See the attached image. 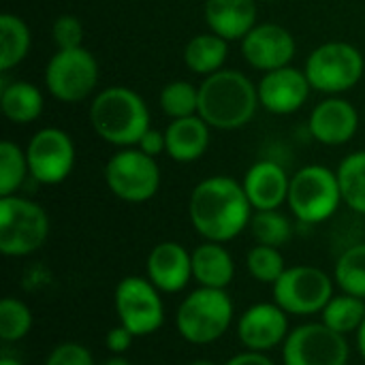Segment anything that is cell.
<instances>
[{
	"mask_svg": "<svg viewBox=\"0 0 365 365\" xmlns=\"http://www.w3.org/2000/svg\"><path fill=\"white\" fill-rule=\"evenodd\" d=\"M255 207L244 184L229 175L201 180L188 199V218L205 242L227 244L250 227Z\"/></svg>",
	"mask_w": 365,
	"mask_h": 365,
	"instance_id": "obj_1",
	"label": "cell"
},
{
	"mask_svg": "<svg viewBox=\"0 0 365 365\" xmlns=\"http://www.w3.org/2000/svg\"><path fill=\"white\" fill-rule=\"evenodd\" d=\"M259 90L248 75L222 68L199 86V115L216 130H237L257 115Z\"/></svg>",
	"mask_w": 365,
	"mask_h": 365,
	"instance_id": "obj_2",
	"label": "cell"
},
{
	"mask_svg": "<svg viewBox=\"0 0 365 365\" xmlns=\"http://www.w3.org/2000/svg\"><path fill=\"white\" fill-rule=\"evenodd\" d=\"M90 124L103 141L115 148H135L145 130L152 128L150 107L133 88L109 86L94 96Z\"/></svg>",
	"mask_w": 365,
	"mask_h": 365,
	"instance_id": "obj_3",
	"label": "cell"
},
{
	"mask_svg": "<svg viewBox=\"0 0 365 365\" xmlns=\"http://www.w3.org/2000/svg\"><path fill=\"white\" fill-rule=\"evenodd\" d=\"M233 317L235 308L227 289L199 287L178 306L175 329L188 344L207 346L229 331Z\"/></svg>",
	"mask_w": 365,
	"mask_h": 365,
	"instance_id": "obj_4",
	"label": "cell"
},
{
	"mask_svg": "<svg viewBox=\"0 0 365 365\" xmlns=\"http://www.w3.org/2000/svg\"><path fill=\"white\" fill-rule=\"evenodd\" d=\"M338 173L325 165H308L293 173L287 205L304 225H321L329 220L342 205Z\"/></svg>",
	"mask_w": 365,
	"mask_h": 365,
	"instance_id": "obj_5",
	"label": "cell"
},
{
	"mask_svg": "<svg viewBox=\"0 0 365 365\" xmlns=\"http://www.w3.org/2000/svg\"><path fill=\"white\" fill-rule=\"evenodd\" d=\"M49 237V216L32 199L0 197V252L9 259L34 255Z\"/></svg>",
	"mask_w": 365,
	"mask_h": 365,
	"instance_id": "obj_6",
	"label": "cell"
},
{
	"mask_svg": "<svg viewBox=\"0 0 365 365\" xmlns=\"http://www.w3.org/2000/svg\"><path fill=\"white\" fill-rule=\"evenodd\" d=\"M304 71L312 90L338 96L353 90L361 81L365 58L353 43L327 41L310 51Z\"/></svg>",
	"mask_w": 365,
	"mask_h": 365,
	"instance_id": "obj_7",
	"label": "cell"
},
{
	"mask_svg": "<svg viewBox=\"0 0 365 365\" xmlns=\"http://www.w3.org/2000/svg\"><path fill=\"white\" fill-rule=\"evenodd\" d=\"M336 280L325 269L314 265H293L272 284L274 302L289 317L321 314L329 299L336 295Z\"/></svg>",
	"mask_w": 365,
	"mask_h": 365,
	"instance_id": "obj_8",
	"label": "cell"
},
{
	"mask_svg": "<svg viewBox=\"0 0 365 365\" xmlns=\"http://www.w3.org/2000/svg\"><path fill=\"white\" fill-rule=\"evenodd\" d=\"M98 62L86 47L58 49L45 66V88L60 103H81L98 86Z\"/></svg>",
	"mask_w": 365,
	"mask_h": 365,
	"instance_id": "obj_9",
	"label": "cell"
},
{
	"mask_svg": "<svg viewBox=\"0 0 365 365\" xmlns=\"http://www.w3.org/2000/svg\"><path fill=\"white\" fill-rule=\"evenodd\" d=\"M105 184L120 201L145 203L160 188V167L139 148H120L105 165Z\"/></svg>",
	"mask_w": 365,
	"mask_h": 365,
	"instance_id": "obj_10",
	"label": "cell"
},
{
	"mask_svg": "<svg viewBox=\"0 0 365 365\" xmlns=\"http://www.w3.org/2000/svg\"><path fill=\"white\" fill-rule=\"evenodd\" d=\"M113 308L118 323L124 325L135 338L156 334L165 323L163 293L143 276H126L113 291Z\"/></svg>",
	"mask_w": 365,
	"mask_h": 365,
	"instance_id": "obj_11",
	"label": "cell"
},
{
	"mask_svg": "<svg viewBox=\"0 0 365 365\" xmlns=\"http://www.w3.org/2000/svg\"><path fill=\"white\" fill-rule=\"evenodd\" d=\"M349 359L346 336L329 329L323 321L291 329L282 344V365H349Z\"/></svg>",
	"mask_w": 365,
	"mask_h": 365,
	"instance_id": "obj_12",
	"label": "cell"
},
{
	"mask_svg": "<svg viewBox=\"0 0 365 365\" xmlns=\"http://www.w3.org/2000/svg\"><path fill=\"white\" fill-rule=\"evenodd\" d=\"M30 178L45 186L62 184L75 167V143L62 128L47 126L34 133L26 145Z\"/></svg>",
	"mask_w": 365,
	"mask_h": 365,
	"instance_id": "obj_13",
	"label": "cell"
},
{
	"mask_svg": "<svg viewBox=\"0 0 365 365\" xmlns=\"http://www.w3.org/2000/svg\"><path fill=\"white\" fill-rule=\"evenodd\" d=\"M240 43L244 60L261 73L289 66L297 51L291 30L272 21L257 24Z\"/></svg>",
	"mask_w": 365,
	"mask_h": 365,
	"instance_id": "obj_14",
	"label": "cell"
},
{
	"mask_svg": "<svg viewBox=\"0 0 365 365\" xmlns=\"http://www.w3.org/2000/svg\"><path fill=\"white\" fill-rule=\"evenodd\" d=\"M289 334V314L276 302L255 304L237 321V338L246 351L267 353L284 344Z\"/></svg>",
	"mask_w": 365,
	"mask_h": 365,
	"instance_id": "obj_15",
	"label": "cell"
},
{
	"mask_svg": "<svg viewBox=\"0 0 365 365\" xmlns=\"http://www.w3.org/2000/svg\"><path fill=\"white\" fill-rule=\"evenodd\" d=\"M259 103L265 111L274 115H291L299 111L310 96V81L306 71L295 66H282L269 73H263L261 81L257 83Z\"/></svg>",
	"mask_w": 365,
	"mask_h": 365,
	"instance_id": "obj_16",
	"label": "cell"
},
{
	"mask_svg": "<svg viewBox=\"0 0 365 365\" xmlns=\"http://www.w3.org/2000/svg\"><path fill=\"white\" fill-rule=\"evenodd\" d=\"M308 130L323 145H344L359 130V111L351 101L329 96L312 109Z\"/></svg>",
	"mask_w": 365,
	"mask_h": 365,
	"instance_id": "obj_17",
	"label": "cell"
},
{
	"mask_svg": "<svg viewBox=\"0 0 365 365\" xmlns=\"http://www.w3.org/2000/svg\"><path fill=\"white\" fill-rule=\"evenodd\" d=\"M145 278L160 293H180L192 280V252L178 242L156 244L145 261Z\"/></svg>",
	"mask_w": 365,
	"mask_h": 365,
	"instance_id": "obj_18",
	"label": "cell"
},
{
	"mask_svg": "<svg viewBox=\"0 0 365 365\" xmlns=\"http://www.w3.org/2000/svg\"><path fill=\"white\" fill-rule=\"evenodd\" d=\"M244 190L255 212L280 210L289 199L291 178L276 160H257L244 175Z\"/></svg>",
	"mask_w": 365,
	"mask_h": 365,
	"instance_id": "obj_19",
	"label": "cell"
},
{
	"mask_svg": "<svg viewBox=\"0 0 365 365\" xmlns=\"http://www.w3.org/2000/svg\"><path fill=\"white\" fill-rule=\"evenodd\" d=\"M259 0H205L203 17L210 32L225 41H242L255 26Z\"/></svg>",
	"mask_w": 365,
	"mask_h": 365,
	"instance_id": "obj_20",
	"label": "cell"
},
{
	"mask_svg": "<svg viewBox=\"0 0 365 365\" xmlns=\"http://www.w3.org/2000/svg\"><path fill=\"white\" fill-rule=\"evenodd\" d=\"M210 124L197 113L180 120H171L165 128L167 154L175 163H195L203 158L210 148Z\"/></svg>",
	"mask_w": 365,
	"mask_h": 365,
	"instance_id": "obj_21",
	"label": "cell"
},
{
	"mask_svg": "<svg viewBox=\"0 0 365 365\" xmlns=\"http://www.w3.org/2000/svg\"><path fill=\"white\" fill-rule=\"evenodd\" d=\"M235 278V261L220 242H203L192 250V280L205 289H227Z\"/></svg>",
	"mask_w": 365,
	"mask_h": 365,
	"instance_id": "obj_22",
	"label": "cell"
},
{
	"mask_svg": "<svg viewBox=\"0 0 365 365\" xmlns=\"http://www.w3.org/2000/svg\"><path fill=\"white\" fill-rule=\"evenodd\" d=\"M43 94L41 90L24 79H15L6 86H2L0 92V109L4 118L13 124H30L38 120L43 113Z\"/></svg>",
	"mask_w": 365,
	"mask_h": 365,
	"instance_id": "obj_23",
	"label": "cell"
},
{
	"mask_svg": "<svg viewBox=\"0 0 365 365\" xmlns=\"http://www.w3.org/2000/svg\"><path fill=\"white\" fill-rule=\"evenodd\" d=\"M229 58V41L214 32L195 34L184 47V62L197 75H214L225 68Z\"/></svg>",
	"mask_w": 365,
	"mask_h": 365,
	"instance_id": "obj_24",
	"label": "cell"
},
{
	"mask_svg": "<svg viewBox=\"0 0 365 365\" xmlns=\"http://www.w3.org/2000/svg\"><path fill=\"white\" fill-rule=\"evenodd\" d=\"M30 28L28 24L13 13L0 15V71L6 73L15 68L30 51Z\"/></svg>",
	"mask_w": 365,
	"mask_h": 365,
	"instance_id": "obj_25",
	"label": "cell"
},
{
	"mask_svg": "<svg viewBox=\"0 0 365 365\" xmlns=\"http://www.w3.org/2000/svg\"><path fill=\"white\" fill-rule=\"evenodd\" d=\"M365 319V299L361 297H355V295H349V293H338L329 299V304L325 306V310L321 312V321L342 334V336H349V334H357V329L361 327Z\"/></svg>",
	"mask_w": 365,
	"mask_h": 365,
	"instance_id": "obj_26",
	"label": "cell"
},
{
	"mask_svg": "<svg viewBox=\"0 0 365 365\" xmlns=\"http://www.w3.org/2000/svg\"><path fill=\"white\" fill-rule=\"evenodd\" d=\"M336 173L344 205L365 216V150L353 152L342 158Z\"/></svg>",
	"mask_w": 365,
	"mask_h": 365,
	"instance_id": "obj_27",
	"label": "cell"
},
{
	"mask_svg": "<svg viewBox=\"0 0 365 365\" xmlns=\"http://www.w3.org/2000/svg\"><path fill=\"white\" fill-rule=\"evenodd\" d=\"M336 287L342 293L365 299V242L346 248L334 267Z\"/></svg>",
	"mask_w": 365,
	"mask_h": 365,
	"instance_id": "obj_28",
	"label": "cell"
},
{
	"mask_svg": "<svg viewBox=\"0 0 365 365\" xmlns=\"http://www.w3.org/2000/svg\"><path fill=\"white\" fill-rule=\"evenodd\" d=\"M250 233L257 244L282 248L293 237V225L280 210H259L252 214Z\"/></svg>",
	"mask_w": 365,
	"mask_h": 365,
	"instance_id": "obj_29",
	"label": "cell"
},
{
	"mask_svg": "<svg viewBox=\"0 0 365 365\" xmlns=\"http://www.w3.org/2000/svg\"><path fill=\"white\" fill-rule=\"evenodd\" d=\"M30 175L26 150H21L15 141H0V197L17 195Z\"/></svg>",
	"mask_w": 365,
	"mask_h": 365,
	"instance_id": "obj_30",
	"label": "cell"
},
{
	"mask_svg": "<svg viewBox=\"0 0 365 365\" xmlns=\"http://www.w3.org/2000/svg\"><path fill=\"white\" fill-rule=\"evenodd\" d=\"M158 103H160L163 113L171 120L197 115L199 113V88H195L190 81H184V79L169 81L160 90Z\"/></svg>",
	"mask_w": 365,
	"mask_h": 365,
	"instance_id": "obj_31",
	"label": "cell"
},
{
	"mask_svg": "<svg viewBox=\"0 0 365 365\" xmlns=\"http://www.w3.org/2000/svg\"><path fill=\"white\" fill-rule=\"evenodd\" d=\"M246 269L257 282L276 284L280 280V276L287 272V263H284L280 248L257 244L246 255Z\"/></svg>",
	"mask_w": 365,
	"mask_h": 365,
	"instance_id": "obj_32",
	"label": "cell"
},
{
	"mask_svg": "<svg viewBox=\"0 0 365 365\" xmlns=\"http://www.w3.org/2000/svg\"><path fill=\"white\" fill-rule=\"evenodd\" d=\"M34 325L32 310L15 297H4L0 302V340L19 342L24 340Z\"/></svg>",
	"mask_w": 365,
	"mask_h": 365,
	"instance_id": "obj_33",
	"label": "cell"
},
{
	"mask_svg": "<svg viewBox=\"0 0 365 365\" xmlns=\"http://www.w3.org/2000/svg\"><path fill=\"white\" fill-rule=\"evenodd\" d=\"M51 38L58 49L83 47V24L77 15L64 13L51 24Z\"/></svg>",
	"mask_w": 365,
	"mask_h": 365,
	"instance_id": "obj_34",
	"label": "cell"
},
{
	"mask_svg": "<svg viewBox=\"0 0 365 365\" xmlns=\"http://www.w3.org/2000/svg\"><path fill=\"white\" fill-rule=\"evenodd\" d=\"M45 365H96L88 346L79 342H62L53 346L45 359Z\"/></svg>",
	"mask_w": 365,
	"mask_h": 365,
	"instance_id": "obj_35",
	"label": "cell"
},
{
	"mask_svg": "<svg viewBox=\"0 0 365 365\" xmlns=\"http://www.w3.org/2000/svg\"><path fill=\"white\" fill-rule=\"evenodd\" d=\"M133 342H135V334L128 331L120 323L115 327H111L107 331V338H105V344H107V349H109L111 355H124V353H128V349L133 346Z\"/></svg>",
	"mask_w": 365,
	"mask_h": 365,
	"instance_id": "obj_36",
	"label": "cell"
},
{
	"mask_svg": "<svg viewBox=\"0 0 365 365\" xmlns=\"http://www.w3.org/2000/svg\"><path fill=\"white\" fill-rule=\"evenodd\" d=\"M141 152H145L152 158H158L160 154H167V139H165V130L158 128H148L145 135L139 139V143L135 145Z\"/></svg>",
	"mask_w": 365,
	"mask_h": 365,
	"instance_id": "obj_37",
	"label": "cell"
},
{
	"mask_svg": "<svg viewBox=\"0 0 365 365\" xmlns=\"http://www.w3.org/2000/svg\"><path fill=\"white\" fill-rule=\"evenodd\" d=\"M222 365H276L267 353H257V351H244V353H237L233 355L229 361H225Z\"/></svg>",
	"mask_w": 365,
	"mask_h": 365,
	"instance_id": "obj_38",
	"label": "cell"
},
{
	"mask_svg": "<svg viewBox=\"0 0 365 365\" xmlns=\"http://www.w3.org/2000/svg\"><path fill=\"white\" fill-rule=\"evenodd\" d=\"M357 349H359V355L364 357V361H365V319H364V323H361V327L357 329Z\"/></svg>",
	"mask_w": 365,
	"mask_h": 365,
	"instance_id": "obj_39",
	"label": "cell"
},
{
	"mask_svg": "<svg viewBox=\"0 0 365 365\" xmlns=\"http://www.w3.org/2000/svg\"><path fill=\"white\" fill-rule=\"evenodd\" d=\"M103 365H133L124 355H113V357H109L107 361Z\"/></svg>",
	"mask_w": 365,
	"mask_h": 365,
	"instance_id": "obj_40",
	"label": "cell"
},
{
	"mask_svg": "<svg viewBox=\"0 0 365 365\" xmlns=\"http://www.w3.org/2000/svg\"><path fill=\"white\" fill-rule=\"evenodd\" d=\"M0 365H24L19 359H15V357H11V355H2L0 357Z\"/></svg>",
	"mask_w": 365,
	"mask_h": 365,
	"instance_id": "obj_41",
	"label": "cell"
},
{
	"mask_svg": "<svg viewBox=\"0 0 365 365\" xmlns=\"http://www.w3.org/2000/svg\"><path fill=\"white\" fill-rule=\"evenodd\" d=\"M188 365H216L214 361H210V359H195L192 364H188Z\"/></svg>",
	"mask_w": 365,
	"mask_h": 365,
	"instance_id": "obj_42",
	"label": "cell"
},
{
	"mask_svg": "<svg viewBox=\"0 0 365 365\" xmlns=\"http://www.w3.org/2000/svg\"><path fill=\"white\" fill-rule=\"evenodd\" d=\"M259 2H276V0H259Z\"/></svg>",
	"mask_w": 365,
	"mask_h": 365,
	"instance_id": "obj_43",
	"label": "cell"
}]
</instances>
